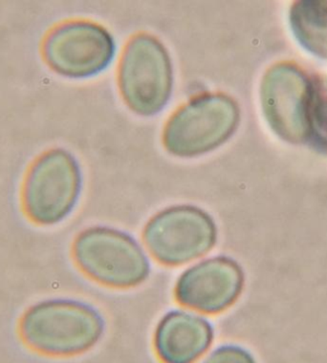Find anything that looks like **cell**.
Returning <instances> with one entry per match:
<instances>
[{"label":"cell","mask_w":327,"mask_h":363,"mask_svg":"<svg viewBox=\"0 0 327 363\" xmlns=\"http://www.w3.org/2000/svg\"><path fill=\"white\" fill-rule=\"evenodd\" d=\"M106 323L97 308L74 298L41 299L19 315L16 332L35 353L72 357L87 353L101 342Z\"/></svg>","instance_id":"6da1fadb"},{"label":"cell","mask_w":327,"mask_h":363,"mask_svg":"<svg viewBox=\"0 0 327 363\" xmlns=\"http://www.w3.org/2000/svg\"><path fill=\"white\" fill-rule=\"evenodd\" d=\"M82 176L75 157L60 147L35 156L23 173L19 189L21 213L38 228L60 224L75 210Z\"/></svg>","instance_id":"7a4b0ae2"},{"label":"cell","mask_w":327,"mask_h":363,"mask_svg":"<svg viewBox=\"0 0 327 363\" xmlns=\"http://www.w3.org/2000/svg\"><path fill=\"white\" fill-rule=\"evenodd\" d=\"M71 255L85 277L107 288H136L150 277L144 247L128 233L113 228L95 225L82 230L74 239Z\"/></svg>","instance_id":"3957f363"},{"label":"cell","mask_w":327,"mask_h":363,"mask_svg":"<svg viewBox=\"0 0 327 363\" xmlns=\"http://www.w3.org/2000/svg\"><path fill=\"white\" fill-rule=\"evenodd\" d=\"M240 110L225 94L200 96L178 109L167 121L165 147L181 158L202 155L221 147L238 128Z\"/></svg>","instance_id":"277c9868"},{"label":"cell","mask_w":327,"mask_h":363,"mask_svg":"<svg viewBox=\"0 0 327 363\" xmlns=\"http://www.w3.org/2000/svg\"><path fill=\"white\" fill-rule=\"evenodd\" d=\"M143 240L151 257L162 265L179 267L209 254L218 240V230L207 211L177 205L151 217L143 230Z\"/></svg>","instance_id":"5b68a950"},{"label":"cell","mask_w":327,"mask_h":363,"mask_svg":"<svg viewBox=\"0 0 327 363\" xmlns=\"http://www.w3.org/2000/svg\"><path fill=\"white\" fill-rule=\"evenodd\" d=\"M115 43L103 26L84 19H68L50 27L38 44L46 67L68 79H85L106 69Z\"/></svg>","instance_id":"8992f818"},{"label":"cell","mask_w":327,"mask_h":363,"mask_svg":"<svg viewBox=\"0 0 327 363\" xmlns=\"http://www.w3.org/2000/svg\"><path fill=\"white\" fill-rule=\"evenodd\" d=\"M118 79L129 108L142 116L157 114L172 91V65L167 49L153 35H135L123 51Z\"/></svg>","instance_id":"52a82bcc"},{"label":"cell","mask_w":327,"mask_h":363,"mask_svg":"<svg viewBox=\"0 0 327 363\" xmlns=\"http://www.w3.org/2000/svg\"><path fill=\"white\" fill-rule=\"evenodd\" d=\"M312 77L295 63H277L263 76L260 104L274 133L289 144H304L309 138V114Z\"/></svg>","instance_id":"ba28073f"},{"label":"cell","mask_w":327,"mask_h":363,"mask_svg":"<svg viewBox=\"0 0 327 363\" xmlns=\"http://www.w3.org/2000/svg\"><path fill=\"white\" fill-rule=\"evenodd\" d=\"M245 276L235 259L224 255L192 264L180 274L174 286L175 301L192 312L218 315L240 298Z\"/></svg>","instance_id":"9c48e42d"},{"label":"cell","mask_w":327,"mask_h":363,"mask_svg":"<svg viewBox=\"0 0 327 363\" xmlns=\"http://www.w3.org/2000/svg\"><path fill=\"white\" fill-rule=\"evenodd\" d=\"M213 324L191 310H172L159 321L153 349L160 363H197L214 345Z\"/></svg>","instance_id":"30bf717a"},{"label":"cell","mask_w":327,"mask_h":363,"mask_svg":"<svg viewBox=\"0 0 327 363\" xmlns=\"http://www.w3.org/2000/svg\"><path fill=\"white\" fill-rule=\"evenodd\" d=\"M291 30L302 48L327 60V0H299L291 6Z\"/></svg>","instance_id":"8fae6325"},{"label":"cell","mask_w":327,"mask_h":363,"mask_svg":"<svg viewBox=\"0 0 327 363\" xmlns=\"http://www.w3.org/2000/svg\"><path fill=\"white\" fill-rule=\"evenodd\" d=\"M306 144L318 152L327 154V87L321 79L313 77Z\"/></svg>","instance_id":"7c38bea8"},{"label":"cell","mask_w":327,"mask_h":363,"mask_svg":"<svg viewBox=\"0 0 327 363\" xmlns=\"http://www.w3.org/2000/svg\"><path fill=\"white\" fill-rule=\"evenodd\" d=\"M197 363H257L254 354L238 345H223L213 349Z\"/></svg>","instance_id":"4fadbf2b"}]
</instances>
